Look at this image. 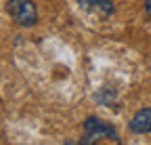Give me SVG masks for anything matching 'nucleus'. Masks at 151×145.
<instances>
[{"mask_svg":"<svg viewBox=\"0 0 151 145\" xmlns=\"http://www.w3.org/2000/svg\"><path fill=\"white\" fill-rule=\"evenodd\" d=\"M99 139H111V141L120 143V137H118L116 128H113L111 124H107V122H103L99 118H86V122H84V137L78 143L80 145H92Z\"/></svg>","mask_w":151,"mask_h":145,"instance_id":"1","label":"nucleus"},{"mask_svg":"<svg viewBox=\"0 0 151 145\" xmlns=\"http://www.w3.org/2000/svg\"><path fill=\"white\" fill-rule=\"evenodd\" d=\"M6 11L21 27H32L38 21V11L32 0H9Z\"/></svg>","mask_w":151,"mask_h":145,"instance_id":"2","label":"nucleus"},{"mask_svg":"<svg viewBox=\"0 0 151 145\" xmlns=\"http://www.w3.org/2000/svg\"><path fill=\"white\" fill-rule=\"evenodd\" d=\"M76 2H78V6L84 13L94 15L99 19H107V17L116 13V6H113L111 0H76Z\"/></svg>","mask_w":151,"mask_h":145,"instance_id":"3","label":"nucleus"},{"mask_svg":"<svg viewBox=\"0 0 151 145\" xmlns=\"http://www.w3.org/2000/svg\"><path fill=\"white\" fill-rule=\"evenodd\" d=\"M130 131L134 135H147L151 133V107H143L130 120Z\"/></svg>","mask_w":151,"mask_h":145,"instance_id":"4","label":"nucleus"},{"mask_svg":"<svg viewBox=\"0 0 151 145\" xmlns=\"http://www.w3.org/2000/svg\"><path fill=\"white\" fill-rule=\"evenodd\" d=\"M94 99H97L99 103L103 105H109L113 99H116V90H111V88H101L97 95H94Z\"/></svg>","mask_w":151,"mask_h":145,"instance_id":"5","label":"nucleus"},{"mask_svg":"<svg viewBox=\"0 0 151 145\" xmlns=\"http://www.w3.org/2000/svg\"><path fill=\"white\" fill-rule=\"evenodd\" d=\"M145 11L149 15V19H151V0H145Z\"/></svg>","mask_w":151,"mask_h":145,"instance_id":"6","label":"nucleus"}]
</instances>
